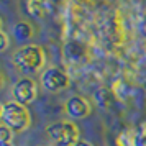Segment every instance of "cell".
Instances as JSON below:
<instances>
[{
	"label": "cell",
	"mask_w": 146,
	"mask_h": 146,
	"mask_svg": "<svg viewBox=\"0 0 146 146\" xmlns=\"http://www.w3.org/2000/svg\"><path fill=\"white\" fill-rule=\"evenodd\" d=\"M44 62H46L44 49L38 44H25L13 54V66L25 76L38 72L40 69H43Z\"/></svg>",
	"instance_id": "cell-1"
},
{
	"label": "cell",
	"mask_w": 146,
	"mask_h": 146,
	"mask_svg": "<svg viewBox=\"0 0 146 146\" xmlns=\"http://www.w3.org/2000/svg\"><path fill=\"white\" fill-rule=\"evenodd\" d=\"M2 123L7 125L13 133L25 131L31 125V115L25 105H21L15 100H10L3 104V113H2Z\"/></svg>",
	"instance_id": "cell-2"
},
{
	"label": "cell",
	"mask_w": 146,
	"mask_h": 146,
	"mask_svg": "<svg viewBox=\"0 0 146 146\" xmlns=\"http://www.w3.org/2000/svg\"><path fill=\"white\" fill-rule=\"evenodd\" d=\"M49 139L59 146H74L79 141V128L72 121H58L46 128Z\"/></svg>",
	"instance_id": "cell-3"
},
{
	"label": "cell",
	"mask_w": 146,
	"mask_h": 146,
	"mask_svg": "<svg viewBox=\"0 0 146 146\" xmlns=\"http://www.w3.org/2000/svg\"><path fill=\"white\" fill-rule=\"evenodd\" d=\"M41 86L46 92L58 94L69 87V76L61 67H48L41 74Z\"/></svg>",
	"instance_id": "cell-4"
},
{
	"label": "cell",
	"mask_w": 146,
	"mask_h": 146,
	"mask_svg": "<svg viewBox=\"0 0 146 146\" xmlns=\"http://www.w3.org/2000/svg\"><path fill=\"white\" fill-rule=\"evenodd\" d=\"M13 100L15 102H18L21 105H30L31 102H35L36 99V95H38V89H36V82L33 79H30V77H21L15 82L13 86Z\"/></svg>",
	"instance_id": "cell-5"
},
{
	"label": "cell",
	"mask_w": 146,
	"mask_h": 146,
	"mask_svg": "<svg viewBox=\"0 0 146 146\" xmlns=\"http://www.w3.org/2000/svg\"><path fill=\"white\" fill-rule=\"evenodd\" d=\"M90 110L92 108H90L89 100L80 97V95H72L66 102V113L69 118H74V120L87 118L90 115Z\"/></svg>",
	"instance_id": "cell-6"
},
{
	"label": "cell",
	"mask_w": 146,
	"mask_h": 146,
	"mask_svg": "<svg viewBox=\"0 0 146 146\" xmlns=\"http://www.w3.org/2000/svg\"><path fill=\"white\" fill-rule=\"evenodd\" d=\"M62 53H64V58H66L69 62H77V61H82L84 58H86L87 48H86V44L80 43V41L71 40V41H67L66 44H64Z\"/></svg>",
	"instance_id": "cell-7"
},
{
	"label": "cell",
	"mask_w": 146,
	"mask_h": 146,
	"mask_svg": "<svg viewBox=\"0 0 146 146\" xmlns=\"http://www.w3.org/2000/svg\"><path fill=\"white\" fill-rule=\"evenodd\" d=\"M13 38L18 43H27L33 38V27L28 21H18L13 27Z\"/></svg>",
	"instance_id": "cell-8"
},
{
	"label": "cell",
	"mask_w": 146,
	"mask_h": 146,
	"mask_svg": "<svg viewBox=\"0 0 146 146\" xmlns=\"http://www.w3.org/2000/svg\"><path fill=\"white\" fill-rule=\"evenodd\" d=\"M48 0H27L25 3V10L30 17L33 18H43L48 13Z\"/></svg>",
	"instance_id": "cell-9"
},
{
	"label": "cell",
	"mask_w": 146,
	"mask_h": 146,
	"mask_svg": "<svg viewBox=\"0 0 146 146\" xmlns=\"http://www.w3.org/2000/svg\"><path fill=\"white\" fill-rule=\"evenodd\" d=\"M95 102H97V105L100 107V108H110L112 107V104L115 102V94L112 92V90H108V89H105V87H102V89H99L97 92H95Z\"/></svg>",
	"instance_id": "cell-10"
},
{
	"label": "cell",
	"mask_w": 146,
	"mask_h": 146,
	"mask_svg": "<svg viewBox=\"0 0 146 146\" xmlns=\"http://www.w3.org/2000/svg\"><path fill=\"white\" fill-rule=\"evenodd\" d=\"M135 146H146V123H141L135 131Z\"/></svg>",
	"instance_id": "cell-11"
},
{
	"label": "cell",
	"mask_w": 146,
	"mask_h": 146,
	"mask_svg": "<svg viewBox=\"0 0 146 146\" xmlns=\"http://www.w3.org/2000/svg\"><path fill=\"white\" fill-rule=\"evenodd\" d=\"M12 136H13V131L8 128L7 125H0V145L2 143H12Z\"/></svg>",
	"instance_id": "cell-12"
},
{
	"label": "cell",
	"mask_w": 146,
	"mask_h": 146,
	"mask_svg": "<svg viewBox=\"0 0 146 146\" xmlns=\"http://www.w3.org/2000/svg\"><path fill=\"white\" fill-rule=\"evenodd\" d=\"M8 48V36L0 30V53H3Z\"/></svg>",
	"instance_id": "cell-13"
},
{
	"label": "cell",
	"mask_w": 146,
	"mask_h": 146,
	"mask_svg": "<svg viewBox=\"0 0 146 146\" xmlns=\"http://www.w3.org/2000/svg\"><path fill=\"white\" fill-rule=\"evenodd\" d=\"M74 146H92V145H90L89 141H84V139H79V141H77V143H76Z\"/></svg>",
	"instance_id": "cell-14"
},
{
	"label": "cell",
	"mask_w": 146,
	"mask_h": 146,
	"mask_svg": "<svg viewBox=\"0 0 146 146\" xmlns=\"http://www.w3.org/2000/svg\"><path fill=\"white\" fill-rule=\"evenodd\" d=\"M2 87H3V76L0 74V89H2Z\"/></svg>",
	"instance_id": "cell-15"
},
{
	"label": "cell",
	"mask_w": 146,
	"mask_h": 146,
	"mask_svg": "<svg viewBox=\"0 0 146 146\" xmlns=\"http://www.w3.org/2000/svg\"><path fill=\"white\" fill-rule=\"evenodd\" d=\"M2 113H3V104H0V118H2Z\"/></svg>",
	"instance_id": "cell-16"
},
{
	"label": "cell",
	"mask_w": 146,
	"mask_h": 146,
	"mask_svg": "<svg viewBox=\"0 0 146 146\" xmlns=\"http://www.w3.org/2000/svg\"><path fill=\"white\" fill-rule=\"evenodd\" d=\"M0 146H13V145H12V143H2Z\"/></svg>",
	"instance_id": "cell-17"
},
{
	"label": "cell",
	"mask_w": 146,
	"mask_h": 146,
	"mask_svg": "<svg viewBox=\"0 0 146 146\" xmlns=\"http://www.w3.org/2000/svg\"><path fill=\"white\" fill-rule=\"evenodd\" d=\"M0 28H2V20H0Z\"/></svg>",
	"instance_id": "cell-18"
},
{
	"label": "cell",
	"mask_w": 146,
	"mask_h": 146,
	"mask_svg": "<svg viewBox=\"0 0 146 146\" xmlns=\"http://www.w3.org/2000/svg\"><path fill=\"white\" fill-rule=\"evenodd\" d=\"M48 2H49V0H48ZM53 2H54V0H53Z\"/></svg>",
	"instance_id": "cell-19"
}]
</instances>
